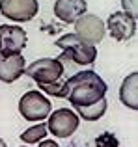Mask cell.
Instances as JSON below:
<instances>
[{
    "label": "cell",
    "mask_w": 138,
    "mask_h": 147,
    "mask_svg": "<svg viewBox=\"0 0 138 147\" xmlns=\"http://www.w3.org/2000/svg\"><path fill=\"white\" fill-rule=\"evenodd\" d=\"M26 71V61L22 54H13V56H2L0 54V80L6 84L15 82L21 78Z\"/></svg>",
    "instance_id": "cell-11"
},
{
    "label": "cell",
    "mask_w": 138,
    "mask_h": 147,
    "mask_svg": "<svg viewBox=\"0 0 138 147\" xmlns=\"http://www.w3.org/2000/svg\"><path fill=\"white\" fill-rule=\"evenodd\" d=\"M105 30H106L105 22H103L97 15L86 13L75 22V34L84 41V43L91 45V47H95V45H99L103 41Z\"/></svg>",
    "instance_id": "cell-8"
},
{
    "label": "cell",
    "mask_w": 138,
    "mask_h": 147,
    "mask_svg": "<svg viewBox=\"0 0 138 147\" xmlns=\"http://www.w3.org/2000/svg\"><path fill=\"white\" fill-rule=\"evenodd\" d=\"M64 71L66 67L58 58H41L30 63L24 73L32 80H36V84H51L62 78Z\"/></svg>",
    "instance_id": "cell-4"
},
{
    "label": "cell",
    "mask_w": 138,
    "mask_h": 147,
    "mask_svg": "<svg viewBox=\"0 0 138 147\" xmlns=\"http://www.w3.org/2000/svg\"><path fill=\"white\" fill-rule=\"evenodd\" d=\"M47 125L45 123H37V125L30 127V129H26L24 132L21 134V142H24V144H37V142H43L45 138H47Z\"/></svg>",
    "instance_id": "cell-14"
},
{
    "label": "cell",
    "mask_w": 138,
    "mask_h": 147,
    "mask_svg": "<svg viewBox=\"0 0 138 147\" xmlns=\"http://www.w3.org/2000/svg\"><path fill=\"white\" fill-rule=\"evenodd\" d=\"M106 28L116 41H127L136 32V21L129 17L125 11H114L106 21Z\"/></svg>",
    "instance_id": "cell-9"
},
{
    "label": "cell",
    "mask_w": 138,
    "mask_h": 147,
    "mask_svg": "<svg viewBox=\"0 0 138 147\" xmlns=\"http://www.w3.org/2000/svg\"><path fill=\"white\" fill-rule=\"evenodd\" d=\"M121 7L129 17H133L135 21H138V0H121Z\"/></svg>",
    "instance_id": "cell-16"
},
{
    "label": "cell",
    "mask_w": 138,
    "mask_h": 147,
    "mask_svg": "<svg viewBox=\"0 0 138 147\" xmlns=\"http://www.w3.org/2000/svg\"><path fill=\"white\" fill-rule=\"evenodd\" d=\"M80 117L69 108H58V110L51 112L47 123V130L56 138H69L76 132L78 129Z\"/></svg>",
    "instance_id": "cell-5"
},
{
    "label": "cell",
    "mask_w": 138,
    "mask_h": 147,
    "mask_svg": "<svg viewBox=\"0 0 138 147\" xmlns=\"http://www.w3.org/2000/svg\"><path fill=\"white\" fill-rule=\"evenodd\" d=\"M54 45L64 50V54H60L58 60L69 58L71 61H75L78 65H91L97 60V49L84 43L76 34H66L60 39H56Z\"/></svg>",
    "instance_id": "cell-2"
},
{
    "label": "cell",
    "mask_w": 138,
    "mask_h": 147,
    "mask_svg": "<svg viewBox=\"0 0 138 147\" xmlns=\"http://www.w3.org/2000/svg\"><path fill=\"white\" fill-rule=\"evenodd\" d=\"M106 106H108L106 99H101L99 102L91 104V106L75 108V110H76V115H78V117H82L84 121H97V119H101L103 115L106 114Z\"/></svg>",
    "instance_id": "cell-13"
},
{
    "label": "cell",
    "mask_w": 138,
    "mask_h": 147,
    "mask_svg": "<svg viewBox=\"0 0 138 147\" xmlns=\"http://www.w3.org/2000/svg\"><path fill=\"white\" fill-rule=\"evenodd\" d=\"M26 36L22 26L15 24H2L0 26V54L2 56H13V54H21L26 47Z\"/></svg>",
    "instance_id": "cell-7"
},
{
    "label": "cell",
    "mask_w": 138,
    "mask_h": 147,
    "mask_svg": "<svg viewBox=\"0 0 138 147\" xmlns=\"http://www.w3.org/2000/svg\"><path fill=\"white\" fill-rule=\"evenodd\" d=\"M39 147H60V145L54 140H43V142H39Z\"/></svg>",
    "instance_id": "cell-17"
},
{
    "label": "cell",
    "mask_w": 138,
    "mask_h": 147,
    "mask_svg": "<svg viewBox=\"0 0 138 147\" xmlns=\"http://www.w3.org/2000/svg\"><path fill=\"white\" fill-rule=\"evenodd\" d=\"M86 0H56L54 2V15L66 24H75L82 15H86Z\"/></svg>",
    "instance_id": "cell-10"
},
{
    "label": "cell",
    "mask_w": 138,
    "mask_h": 147,
    "mask_svg": "<svg viewBox=\"0 0 138 147\" xmlns=\"http://www.w3.org/2000/svg\"><path fill=\"white\" fill-rule=\"evenodd\" d=\"M120 100L131 110H138V71L123 78L120 86Z\"/></svg>",
    "instance_id": "cell-12"
},
{
    "label": "cell",
    "mask_w": 138,
    "mask_h": 147,
    "mask_svg": "<svg viewBox=\"0 0 138 147\" xmlns=\"http://www.w3.org/2000/svg\"><path fill=\"white\" fill-rule=\"evenodd\" d=\"M41 91L52 95V97H58V99H67L69 95V84L67 80H56V82L51 84H37Z\"/></svg>",
    "instance_id": "cell-15"
},
{
    "label": "cell",
    "mask_w": 138,
    "mask_h": 147,
    "mask_svg": "<svg viewBox=\"0 0 138 147\" xmlns=\"http://www.w3.org/2000/svg\"><path fill=\"white\" fill-rule=\"evenodd\" d=\"M0 11L13 22H28L39 11L37 0H0Z\"/></svg>",
    "instance_id": "cell-6"
},
{
    "label": "cell",
    "mask_w": 138,
    "mask_h": 147,
    "mask_svg": "<svg viewBox=\"0 0 138 147\" xmlns=\"http://www.w3.org/2000/svg\"><path fill=\"white\" fill-rule=\"evenodd\" d=\"M67 84H69L67 100L73 104V108L91 106V104L99 102L101 99H105L106 91H108V86L105 84V80L91 69L73 75L71 78H67Z\"/></svg>",
    "instance_id": "cell-1"
},
{
    "label": "cell",
    "mask_w": 138,
    "mask_h": 147,
    "mask_svg": "<svg viewBox=\"0 0 138 147\" xmlns=\"http://www.w3.org/2000/svg\"><path fill=\"white\" fill-rule=\"evenodd\" d=\"M51 100L41 91H26L19 100V112L26 121H43L51 115Z\"/></svg>",
    "instance_id": "cell-3"
},
{
    "label": "cell",
    "mask_w": 138,
    "mask_h": 147,
    "mask_svg": "<svg viewBox=\"0 0 138 147\" xmlns=\"http://www.w3.org/2000/svg\"><path fill=\"white\" fill-rule=\"evenodd\" d=\"M0 147H7V144H6V142L2 140V138H0Z\"/></svg>",
    "instance_id": "cell-18"
}]
</instances>
